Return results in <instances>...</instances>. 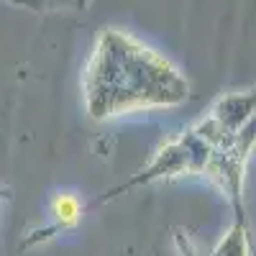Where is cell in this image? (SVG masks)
Returning <instances> with one entry per match:
<instances>
[{"label":"cell","instance_id":"6da1fadb","mask_svg":"<svg viewBox=\"0 0 256 256\" xmlns=\"http://www.w3.org/2000/svg\"><path fill=\"white\" fill-rule=\"evenodd\" d=\"M52 216L56 218L59 226H72L77 218H80V202L74 195H70V192H64V195H56L49 205Z\"/></svg>","mask_w":256,"mask_h":256}]
</instances>
